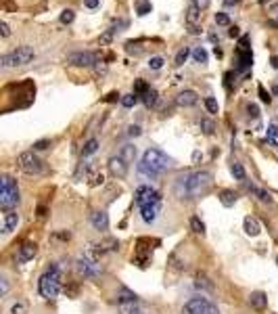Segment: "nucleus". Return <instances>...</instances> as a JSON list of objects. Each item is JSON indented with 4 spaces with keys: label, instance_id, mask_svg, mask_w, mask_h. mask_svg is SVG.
<instances>
[{
    "label": "nucleus",
    "instance_id": "1",
    "mask_svg": "<svg viewBox=\"0 0 278 314\" xmlns=\"http://www.w3.org/2000/svg\"><path fill=\"white\" fill-rule=\"evenodd\" d=\"M213 185V176L205 170H194V172H184L178 176L174 185V193L178 199H199L205 193H209Z\"/></svg>",
    "mask_w": 278,
    "mask_h": 314
},
{
    "label": "nucleus",
    "instance_id": "2",
    "mask_svg": "<svg viewBox=\"0 0 278 314\" xmlns=\"http://www.w3.org/2000/svg\"><path fill=\"white\" fill-rule=\"evenodd\" d=\"M134 201H136L138 210H141V218L147 224L157 220L159 212H161V201H163L161 193H159L157 189H153L149 185H141L134 193Z\"/></svg>",
    "mask_w": 278,
    "mask_h": 314
},
{
    "label": "nucleus",
    "instance_id": "3",
    "mask_svg": "<svg viewBox=\"0 0 278 314\" xmlns=\"http://www.w3.org/2000/svg\"><path fill=\"white\" fill-rule=\"evenodd\" d=\"M170 168H172V160L161 149H147L141 164H138V172L147 176V178H159Z\"/></svg>",
    "mask_w": 278,
    "mask_h": 314
},
{
    "label": "nucleus",
    "instance_id": "4",
    "mask_svg": "<svg viewBox=\"0 0 278 314\" xmlns=\"http://www.w3.org/2000/svg\"><path fill=\"white\" fill-rule=\"evenodd\" d=\"M61 268H59L57 264H50L46 268V272L40 277L38 281V291H40V296H42L44 300H54L59 296V291H61Z\"/></svg>",
    "mask_w": 278,
    "mask_h": 314
},
{
    "label": "nucleus",
    "instance_id": "5",
    "mask_svg": "<svg viewBox=\"0 0 278 314\" xmlns=\"http://www.w3.org/2000/svg\"><path fill=\"white\" fill-rule=\"evenodd\" d=\"M19 201H21V195H19L17 180L13 176L5 174L3 178H0V207L5 212H11L13 207L19 205Z\"/></svg>",
    "mask_w": 278,
    "mask_h": 314
},
{
    "label": "nucleus",
    "instance_id": "6",
    "mask_svg": "<svg viewBox=\"0 0 278 314\" xmlns=\"http://www.w3.org/2000/svg\"><path fill=\"white\" fill-rule=\"evenodd\" d=\"M34 48L32 46H19L7 55H3V59H0V65H3L5 69H11V67H21V65H27L32 63L34 59Z\"/></svg>",
    "mask_w": 278,
    "mask_h": 314
},
{
    "label": "nucleus",
    "instance_id": "7",
    "mask_svg": "<svg viewBox=\"0 0 278 314\" xmlns=\"http://www.w3.org/2000/svg\"><path fill=\"white\" fill-rule=\"evenodd\" d=\"M17 168L21 170L23 174H30V176H40V174L46 172L44 162L40 160V157H38L34 151H23V153H19V157H17Z\"/></svg>",
    "mask_w": 278,
    "mask_h": 314
},
{
    "label": "nucleus",
    "instance_id": "8",
    "mask_svg": "<svg viewBox=\"0 0 278 314\" xmlns=\"http://www.w3.org/2000/svg\"><path fill=\"white\" fill-rule=\"evenodd\" d=\"M184 312L186 314H220L215 304H211L207 298H192L186 302L184 306Z\"/></svg>",
    "mask_w": 278,
    "mask_h": 314
},
{
    "label": "nucleus",
    "instance_id": "9",
    "mask_svg": "<svg viewBox=\"0 0 278 314\" xmlns=\"http://www.w3.org/2000/svg\"><path fill=\"white\" fill-rule=\"evenodd\" d=\"M253 65V53H251V46H249V38L245 36L241 44L236 48V69L238 71H245Z\"/></svg>",
    "mask_w": 278,
    "mask_h": 314
},
{
    "label": "nucleus",
    "instance_id": "10",
    "mask_svg": "<svg viewBox=\"0 0 278 314\" xmlns=\"http://www.w3.org/2000/svg\"><path fill=\"white\" fill-rule=\"evenodd\" d=\"M75 270H77L79 277H84V279H98L103 272L101 266L96 264V260H90V258H77Z\"/></svg>",
    "mask_w": 278,
    "mask_h": 314
},
{
    "label": "nucleus",
    "instance_id": "11",
    "mask_svg": "<svg viewBox=\"0 0 278 314\" xmlns=\"http://www.w3.org/2000/svg\"><path fill=\"white\" fill-rule=\"evenodd\" d=\"M98 63V55L90 53V50H77L67 55V65H75V67H92Z\"/></svg>",
    "mask_w": 278,
    "mask_h": 314
},
{
    "label": "nucleus",
    "instance_id": "12",
    "mask_svg": "<svg viewBox=\"0 0 278 314\" xmlns=\"http://www.w3.org/2000/svg\"><path fill=\"white\" fill-rule=\"evenodd\" d=\"M128 168H130V164L124 160L122 155H113L109 160V170H111L113 176H117V178H124V176L128 174Z\"/></svg>",
    "mask_w": 278,
    "mask_h": 314
},
{
    "label": "nucleus",
    "instance_id": "13",
    "mask_svg": "<svg viewBox=\"0 0 278 314\" xmlns=\"http://www.w3.org/2000/svg\"><path fill=\"white\" fill-rule=\"evenodd\" d=\"M36 251H38L36 243H32V241H25L21 247H19V251H17V258H15V260H17V264H25V262L34 260Z\"/></svg>",
    "mask_w": 278,
    "mask_h": 314
},
{
    "label": "nucleus",
    "instance_id": "14",
    "mask_svg": "<svg viewBox=\"0 0 278 314\" xmlns=\"http://www.w3.org/2000/svg\"><path fill=\"white\" fill-rule=\"evenodd\" d=\"M17 224H19V214L17 212H5L3 214V234H9V232H13L15 228H17Z\"/></svg>",
    "mask_w": 278,
    "mask_h": 314
},
{
    "label": "nucleus",
    "instance_id": "15",
    "mask_svg": "<svg viewBox=\"0 0 278 314\" xmlns=\"http://www.w3.org/2000/svg\"><path fill=\"white\" fill-rule=\"evenodd\" d=\"M197 101H199V96L194 90H182L176 96V103L180 107H192V105H197Z\"/></svg>",
    "mask_w": 278,
    "mask_h": 314
},
{
    "label": "nucleus",
    "instance_id": "16",
    "mask_svg": "<svg viewBox=\"0 0 278 314\" xmlns=\"http://www.w3.org/2000/svg\"><path fill=\"white\" fill-rule=\"evenodd\" d=\"M90 222L96 230H107L109 228V216H107V212H94L90 216Z\"/></svg>",
    "mask_w": 278,
    "mask_h": 314
},
{
    "label": "nucleus",
    "instance_id": "17",
    "mask_svg": "<svg viewBox=\"0 0 278 314\" xmlns=\"http://www.w3.org/2000/svg\"><path fill=\"white\" fill-rule=\"evenodd\" d=\"M249 304L255 308V310H264L268 306V296L264 291H253L249 296Z\"/></svg>",
    "mask_w": 278,
    "mask_h": 314
},
{
    "label": "nucleus",
    "instance_id": "18",
    "mask_svg": "<svg viewBox=\"0 0 278 314\" xmlns=\"http://www.w3.org/2000/svg\"><path fill=\"white\" fill-rule=\"evenodd\" d=\"M243 224H245V232L249 237H257V234L262 232V224L257 222V218H253V216H247Z\"/></svg>",
    "mask_w": 278,
    "mask_h": 314
},
{
    "label": "nucleus",
    "instance_id": "19",
    "mask_svg": "<svg viewBox=\"0 0 278 314\" xmlns=\"http://www.w3.org/2000/svg\"><path fill=\"white\" fill-rule=\"evenodd\" d=\"M117 302L119 304H136V293L134 291H130L128 287H122L119 289V293H117Z\"/></svg>",
    "mask_w": 278,
    "mask_h": 314
},
{
    "label": "nucleus",
    "instance_id": "20",
    "mask_svg": "<svg viewBox=\"0 0 278 314\" xmlns=\"http://www.w3.org/2000/svg\"><path fill=\"white\" fill-rule=\"evenodd\" d=\"M199 19H201V9H199V7L192 3V5L186 9V21H188V25H197Z\"/></svg>",
    "mask_w": 278,
    "mask_h": 314
},
{
    "label": "nucleus",
    "instance_id": "21",
    "mask_svg": "<svg viewBox=\"0 0 278 314\" xmlns=\"http://www.w3.org/2000/svg\"><path fill=\"white\" fill-rule=\"evenodd\" d=\"M236 199H238V195L234 191H222L220 193V201H222L224 207H232L236 203Z\"/></svg>",
    "mask_w": 278,
    "mask_h": 314
},
{
    "label": "nucleus",
    "instance_id": "22",
    "mask_svg": "<svg viewBox=\"0 0 278 314\" xmlns=\"http://www.w3.org/2000/svg\"><path fill=\"white\" fill-rule=\"evenodd\" d=\"M192 55V50L188 48V46H184V48H180V50H178L176 53V59H174V65L176 67H180V65H184L186 63V59Z\"/></svg>",
    "mask_w": 278,
    "mask_h": 314
},
{
    "label": "nucleus",
    "instance_id": "23",
    "mask_svg": "<svg viewBox=\"0 0 278 314\" xmlns=\"http://www.w3.org/2000/svg\"><path fill=\"white\" fill-rule=\"evenodd\" d=\"M230 172H232V176H234L236 180H245V176H247V174H245V168L238 164V162H234V164L230 166Z\"/></svg>",
    "mask_w": 278,
    "mask_h": 314
},
{
    "label": "nucleus",
    "instance_id": "24",
    "mask_svg": "<svg viewBox=\"0 0 278 314\" xmlns=\"http://www.w3.org/2000/svg\"><path fill=\"white\" fill-rule=\"evenodd\" d=\"M157 96H159V94H157V90H153V88H151L147 94H143V103H145L147 107H155V105H157Z\"/></svg>",
    "mask_w": 278,
    "mask_h": 314
},
{
    "label": "nucleus",
    "instance_id": "25",
    "mask_svg": "<svg viewBox=\"0 0 278 314\" xmlns=\"http://www.w3.org/2000/svg\"><path fill=\"white\" fill-rule=\"evenodd\" d=\"M192 59H194L197 63H207V50L203 46H197L192 50Z\"/></svg>",
    "mask_w": 278,
    "mask_h": 314
},
{
    "label": "nucleus",
    "instance_id": "26",
    "mask_svg": "<svg viewBox=\"0 0 278 314\" xmlns=\"http://www.w3.org/2000/svg\"><path fill=\"white\" fill-rule=\"evenodd\" d=\"M124 157V160L128 162V164H132L134 162V157H136V147H132V145H126L124 149H122V153H119Z\"/></svg>",
    "mask_w": 278,
    "mask_h": 314
},
{
    "label": "nucleus",
    "instance_id": "27",
    "mask_svg": "<svg viewBox=\"0 0 278 314\" xmlns=\"http://www.w3.org/2000/svg\"><path fill=\"white\" fill-rule=\"evenodd\" d=\"M266 134H268V143H272L274 147H278V126L276 124H270Z\"/></svg>",
    "mask_w": 278,
    "mask_h": 314
},
{
    "label": "nucleus",
    "instance_id": "28",
    "mask_svg": "<svg viewBox=\"0 0 278 314\" xmlns=\"http://www.w3.org/2000/svg\"><path fill=\"white\" fill-rule=\"evenodd\" d=\"M96 149H98V141L96 139H90V141H86V145L82 147V155L86 157V155H92V153H96Z\"/></svg>",
    "mask_w": 278,
    "mask_h": 314
},
{
    "label": "nucleus",
    "instance_id": "29",
    "mask_svg": "<svg viewBox=\"0 0 278 314\" xmlns=\"http://www.w3.org/2000/svg\"><path fill=\"white\" fill-rule=\"evenodd\" d=\"M190 228H192L197 234H203V232H205V224L201 222V218H199V216H192V218H190Z\"/></svg>",
    "mask_w": 278,
    "mask_h": 314
},
{
    "label": "nucleus",
    "instance_id": "30",
    "mask_svg": "<svg viewBox=\"0 0 278 314\" xmlns=\"http://www.w3.org/2000/svg\"><path fill=\"white\" fill-rule=\"evenodd\" d=\"M249 191H251V193H255L257 197H260V201H264V203H270V201H272V195H270V193H266V191H262V189H257V187H249Z\"/></svg>",
    "mask_w": 278,
    "mask_h": 314
},
{
    "label": "nucleus",
    "instance_id": "31",
    "mask_svg": "<svg viewBox=\"0 0 278 314\" xmlns=\"http://www.w3.org/2000/svg\"><path fill=\"white\" fill-rule=\"evenodd\" d=\"M149 90H151V88H149V84H147L145 80H136V82H134V94H141V96H143V94H147Z\"/></svg>",
    "mask_w": 278,
    "mask_h": 314
},
{
    "label": "nucleus",
    "instance_id": "32",
    "mask_svg": "<svg viewBox=\"0 0 278 314\" xmlns=\"http://www.w3.org/2000/svg\"><path fill=\"white\" fill-rule=\"evenodd\" d=\"M151 3H149V0H141V3H138V7H136V13L138 15H141V17H145V15H149L151 13Z\"/></svg>",
    "mask_w": 278,
    "mask_h": 314
},
{
    "label": "nucleus",
    "instance_id": "33",
    "mask_svg": "<svg viewBox=\"0 0 278 314\" xmlns=\"http://www.w3.org/2000/svg\"><path fill=\"white\" fill-rule=\"evenodd\" d=\"M136 101H138V94H134V92H132V94H124V96H122V105H124V107H128V109H130V107H134V105H136Z\"/></svg>",
    "mask_w": 278,
    "mask_h": 314
},
{
    "label": "nucleus",
    "instance_id": "34",
    "mask_svg": "<svg viewBox=\"0 0 278 314\" xmlns=\"http://www.w3.org/2000/svg\"><path fill=\"white\" fill-rule=\"evenodd\" d=\"M73 19H75V13H73L71 9H65V11L61 13V23H63V25L73 23Z\"/></svg>",
    "mask_w": 278,
    "mask_h": 314
},
{
    "label": "nucleus",
    "instance_id": "35",
    "mask_svg": "<svg viewBox=\"0 0 278 314\" xmlns=\"http://www.w3.org/2000/svg\"><path fill=\"white\" fill-rule=\"evenodd\" d=\"M205 107H207L209 113H217V111H220V105H217V101L213 99V96H207V99H205Z\"/></svg>",
    "mask_w": 278,
    "mask_h": 314
},
{
    "label": "nucleus",
    "instance_id": "36",
    "mask_svg": "<svg viewBox=\"0 0 278 314\" xmlns=\"http://www.w3.org/2000/svg\"><path fill=\"white\" fill-rule=\"evenodd\" d=\"M163 63H165L163 57H151V59H149V67H151V69H161Z\"/></svg>",
    "mask_w": 278,
    "mask_h": 314
},
{
    "label": "nucleus",
    "instance_id": "37",
    "mask_svg": "<svg viewBox=\"0 0 278 314\" xmlns=\"http://www.w3.org/2000/svg\"><path fill=\"white\" fill-rule=\"evenodd\" d=\"M215 23L217 25H230V17L226 13H215Z\"/></svg>",
    "mask_w": 278,
    "mask_h": 314
},
{
    "label": "nucleus",
    "instance_id": "38",
    "mask_svg": "<svg viewBox=\"0 0 278 314\" xmlns=\"http://www.w3.org/2000/svg\"><path fill=\"white\" fill-rule=\"evenodd\" d=\"M201 130H203L205 134H213L215 126H213V122H209V120H201Z\"/></svg>",
    "mask_w": 278,
    "mask_h": 314
},
{
    "label": "nucleus",
    "instance_id": "39",
    "mask_svg": "<svg viewBox=\"0 0 278 314\" xmlns=\"http://www.w3.org/2000/svg\"><path fill=\"white\" fill-rule=\"evenodd\" d=\"M23 312H25V302H17V304H13L11 314H23Z\"/></svg>",
    "mask_w": 278,
    "mask_h": 314
},
{
    "label": "nucleus",
    "instance_id": "40",
    "mask_svg": "<svg viewBox=\"0 0 278 314\" xmlns=\"http://www.w3.org/2000/svg\"><path fill=\"white\" fill-rule=\"evenodd\" d=\"M247 113H249V117H260V107L253 105V103H249V105H247Z\"/></svg>",
    "mask_w": 278,
    "mask_h": 314
},
{
    "label": "nucleus",
    "instance_id": "41",
    "mask_svg": "<svg viewBox=\"0 0 278 314\" xmlns=\"http://www.w3.org/2000/svg\"><path fill=\"white\" fill-rule=\"evenodd\" d=\"M0 36H3V38H9L11 36V28H9L7 21H0Z\"/></svg>",
    "mask_w": 278,
    "mask_h": 314
},
{
    "label": "nucleus",
    "instance_id": "42",
    "mask_svg": "<svg viewBox=\"0 0 278 314\" xmlns=\"http://www.w3.org/2000/svg\"><path fill=\"white\" fill-rule=\"evenodd\" d=\"M48 145H50V141H38V143H34V149L42 151V149H48Z\"/></svg>",
    "mask_w": 278,
    "mask_h": 314
},
{
    "label": "nucleus",
    "instance_id": "43",
    "mask_svg": "<svg viewBox=\"0 0 278 314\" xmlns=\"http://www.w3.org/2000/svg\"><path fill=\"white\" fill-rule=\"evenodd\" d=\"M260 96H262V101H264V103H270V101H272V96L266 92V88H264V86H260Z\"/></svg>",
    "mask_w": 278,
    "mask_h": 314
},
{
    "label": "nucleus",
    "instance_id": "44",
    "mask_svg": "<svg viewBox=\"0 0 278 314\" xmlns=\"http://www.w3.org/2000/svg\"><path fill=\"white\" fill-rule=\"evenodd\" d=\"M111 38H113V32L109 30L107 34H103V36H101V44H109V42H111Z\"/></svg>",
    "mask_w": 278,
    "mask_h": 314
},
{
    "label": "nucleus",
    "instance_id": "45",
    "mask_svg": "<svg viewBox=\"0 0 278 314\" xmlns=\"http://www.w3.org/2000/svg\"><path fill=\"white\" fill-rule=\"evenodd\" d=\"M0 281H3V289H0V296H7V291H9V281H7V277H3V279H0Z\"/></svg>",
    "mask_w": 278,
    "mask_h": 314
},
{
    "label": "nucleus",
    "instance_id": "46",
    "mask_svg": "<svg viewBox=\"0 0 278 314\" xmlns=\"http://www.w3.org/2000/svg\"><path fill=\"white\" fill-rule=\"evenodd\" d=\"M205 281H207L205 277H203V279H201V277H199L194 285H197V287H207V289H211V283H205Z\"/></svg>",
    "mask_w": 278,
    "mask_h": 314
},
{
    "label": "nucleus",
    "instance_id": "47",
    "mask_svg": "<svg viewBox=\"0 0 278 314\" xmlns=\"http://www.w3.org/2000/svg\"><path fill=\"white\" fill-rule=\"evenodd\" d=\"M128 134L130 136H141V128H138V126H130L128 128Z\"/></svg>",
    "mask_w": 278,
    "mask_h": 314
},
{
    "label": "nucleus",
    "instance_id": "48",
    "mask_svg": "<svg viewBox=\"0 0 278 314\" xmlns=\"http://www.w3.org/2000/svg\"><path fill=\"white\" fill-rule=\"evenodd\" d=\"M194 5L203 11V9H207V7H209V0H194Z\"/></svg>",
    "mask_w": 278,
    "mask_h": 314
},
{
    "label": "nucleus",
    "instance_id": "49",
    "mask_svg": "<svg viewBox=\"0 0 278 314\" xmlns=\"http://www.w3.org/2000/svg\"><path fill=\"white\" fill-rule=\"evenodd\" d=\"M98 3H101V0H84V5H86L88 9H96Z\"/></svg>",
    "mask_w": 278,
    "mask_h": 314
},
{
    "label": "nucleus",
    "instance_id": "50",
    "mask_svg": "<svg viewBox=\"0 0 278 314\" xmlns=\"http://www.w3.org/2000/svg\"><path fill=\"white\" fill-rule=\"evenodd\" d=\"M117 99H119V94H117V92H111L105 101H107V103H113V101H117Z\"/></svg>",
    "mask_w": 278,
    "mask_h": 314
},
{
    "label": "nucleus",
    "instance_id": "51",
    "mask_svg": "<svg viewBox=\"0 0 278 314\" xmlns=\"http://www.w3.org/2000/svg\"><path fill=\"white\" fill-rule=\"evenodd\" d=\"M228 36H230V38H236V36H238V28H230Z\"/></svg>",
    "mask_w": 278,
    "mask_h": 314
},
{
    "label": "nucleus",
    "instance_id": "52",
    "mask_svg": "<svg viewBox=\"0 0 278 314\" xmlns=\"http://www.w3.org/2000/svg\"><path fill=\"white\" fill-rule=\"evenodd\" d=\"M270 63H272V67H274V69H278V57H276V55L270 59Z\"/></svg>",
    "mask_w": 278,
    "mask_h": 314
},
{
    "label": "nucleus",
    "instance_id": "53",
    "mask_svg": "<svg viewBox=\"0 0 278 314\" xmlns=\"http://www.w3.org/2000/svg\"><path fill=\"white\" fill-rule=\"evenodd\" d=\"M238 3H241V0H224L226 7H232V5H238Z\"/></svg>",
    "mask_w": 278,
    "mask_h": 314
},
{
    "label": "nucleus",
    "instance_id": "54",
    "mask_svg": "<svg viewBox=\"0 0 278 314\" xmlns=\"http://www.w3.org/2000/svg\"><path fill=\"white\" fill-rule=\"evenodd\" d=\"M201 30H199V25H190V34H199Z\"/></svg>",
    "mask_w": 278,
    "mask_h": 314
},
{
    "label": "nucleus",
    "instance_id": "55",
    "mask_svg": "<svg viewBox=\"0 0 278 314\" xmlns=\"http://www.w3.org/2000/svg\"><path fill=\"white\" fill-rule=\"evenodd\" d=\"M272 92H274V94H278V84H276V86L272 88Z\"/></svg>",
    "mask_w": 278,
    "mask_h": 314
},
{
    "label": "nucleus",
    "instance_id": "56",
    "mask_svg": "<svg viewBox=\"0 0 278 314\" xmlns=\"http://www.w3.org/2000/svg\"><path fill=\"white\" fill-rule=\"evenodd\" d=\"M274 15H278V7H274Z\"/></svg>",
    "mask_w": 278,
    "mask_h": 314
},
{
    "label": "nucleus",
    "instance_id": "57",
    "mask_svg": "<svg viewBox=\"0 0 278 314\" xmlns=\"http://www.w3.org/2000/svg\"><path fill=\"white\" fill-rule=\"evenodd\" d=\"M260 3H266V0H260Z\"/></svg>",
    "mask_w": 278,
    "mask_h": 314
}]
</instances>
